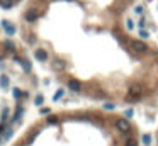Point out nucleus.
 Segmentation results:
<instances>
[{
    "label": "nucleus",
    "instance_id": "a211bd4d",
    "mask_svg": "<svg viewBox=\"0 0 158 146\" xmlns=\"http://www.w3.org/2000/svg\"><path fill=\"white\" fill-rule=\"evenodd\" d=\"M143 10H145V9L141 7V5H136V7H134V12H136L138 15H141V14H143Z\"/></svg>",
    "mask_w": 158,
    "mask_h": 146
},
{
    "label": "nucleus",
    "instance_id": "f257e3e1",
    "mask_svg": "<svg viewBox=\"0 0 158 146\" xmlns=\"http://www.w3.org/2000/svg\"><path fill=\"white\" fill-rule=\"evenodd\" d=\"M129 46H131V49L134 53H138V55H146L148 53V44L141 39H131Z\"/></svg>",
    "mask_w": 158,
    "mask_h": 146
},
{
    "label": "nucleus",
    "instance_id": "9b49d317",
    "mask_svg": "<svg viewBox=\"0 0 158 146\" xmlns=\"http://www.w3.org/2000/svg\"><path fill=\"white\" fill-rule=\"evenodd\" d=\"M124 146H138L136 138H128V139L124 141Z\"/></svg>",
    "mask_w": 158,
    "mask_h": 146
},
{
    "label": "nucleus",
    "instance_id": "dca6fc26",
    "mask_svg": "<svg viewBox=\"0 0 158 146\" xmlns=\"http://www.w3.org/2000/svg\"><path fill=\"white\" fill-rule=\"evenodd\" d=\"M143 143L148 146V144L151 143V136H150V134H145V136H143Z\"/></svg>",
    "mask_w": 158,
    "mask_h": 146
},
{
    "label": "nucleus",
    "instance_id": "393cba45",
    "mask_svg": "<svg viewBox=\"0 0 158 146\" xmlns=\"http://www.w3.org/2000/svg\"><path fill=\"white\" fill-rule=\"evenodd\" d=\"M126 116H128V117H131V116H133V110H131V109H129V110H126Z\"/></svg>",
    "mask_w": 158,
    "mask_h": 146
},
{
    "label": "nucleus",
    "instance_id": "39448f33",
    "mask_svg": "<svg viewBox=\"0 0 158 146\" xmlns=\"http://www.w3.org/2000/svg\"><path fill=\"white\" fill-rule=\"evenodd\" d=\"M2 27H4V31L7 33V36H14V34H15V26L12 24V22L2 21Z\"/></svg>",
    "mask_w": 158,
    "mask_h": 146
},
{
    "label": "nucleus",
    "instance_id": "423d86ee",
    "mask_svg": "<svg viewBox=\"0 0 158 146\" xmlns=\"http://www.w3.org/2000/svg\"><path fill=\"white\" fill-rule=\"evenodd\" d=\"M68 88L73 92H80L82 90V83L78 80H68Z\"/></svg>",
    "mask_w": 158,
    "mask_h": 146
},
{
    "label": "nucleus",
    "instance_id": "2eb2a0df",
    "mask_svg": "<svg viewBox=\"0 0 158 146\" xmlns=\"http://www.w3.org/2000/svg\"><path fill=\"white\" fill-rule=\"evenodd\" d=\"M4 46H5V48H7L9 51H14V44H12V43H10V41H5V43H4Z\"/></svg>",
    "mask_w": 158,
    "mask_h": 146
},
{
    "label": "nucleus",
    "instance_id": "ddd939ff",
    "mask_svg": "<svg viewBox=\"0 0 158 146\" xmlns=\"http://www.w3.org/2000/svg\"><path fill=\"white\" fill-rule=\"evenodd\" d=\"M126 27H128L129 31L134 29V22H133V19H128V21H126Z\"/></svg>",
    "mask_w": 158,
    "mask_h": 146
},
{
    "label": "nucleus",
    "instance_id": "7ed1b4c3",
    "mask_svg": "<svg viewBox=\"0 0 158 146\" xmlns=\"http://www.w3.org/2000/svg\"><path fill=\"white\" fill-rule=\"evenodd\" d=\"M39 17H41V10H39V9H36V7L26 10V14H24V19H26L27 22H36Z\"/></svg>",
    "mask_w": 158,
    "mask_h": 146
},
{
    "label": "nucleus",
    "instance_id": "1a4fd4ad",
    "mask_svg": "<svg viewBox=\"0 0 158 146\" xmlns=\"http://www.w3.org/2000/svg\"><path fill=\"white\" fill-rule=\"evenodd\" d=\"M14 5V0H0V7L4 9H10Z\"/></svg>",
    "mask_w": 158,
    "mask_h": 146
},
{
    "label": "nucleus",
    "instance_id": "f03ea898",
    "mask_svg": "<svg viewBox=\"0 0 158 146\" xmlns=\"http://www.w3.org/2000/svg\"><path fill=\"white\" fill-rule=\"evenodd\" d=\"M141 95H143V85L134 83V85H131V88H129V95L126 97V99H128L129 102H133V100H138Z\"/></svg>",
    "mask_w": 158,
    "mask_h": 146
},
{
    "label": "nucleus",
    "instance_id": "20e7f679",
    "mask_svg": "<svg viewBox=\"0 0 158 146\" xmlns=\"http://www.w3.org/2000/svg\"><path fill=\"white\" fill-rule=\"evenodd\" d=\"M116 128L121 133H129L131 131V122H129L128 119H124V117H121V119L116 121Z\"/></svg>",
    "mask_w": 158,
    "mask_h": 146
},
{
    "label": "nucleus",
    "instance_id": "5701e85b",
    "mask_svg": "<svg viewBox=\"0 0 158 146\" xmlns=\"http://www.w3.org/2000/svg\"><path fill=\"white\" fill-rule=\"evenodd\" d=\"M48 112H49L48 107H43V109H41V114H48Z\"/></svg>",
    "mask_w": 158,
    "mask_h": 146
},
{
    "label": "nucleus",
    "instance_id": "f3484780",
    "mask_svg": "<svg viewBox=\"0 0 158 146\" xmlns=\"http://www.w3.org/2000/svg\"><path fill=\"white\" fill-rule=\"evenodd\" d=\"M43 95H37L36 99H34V104H36V106H41V104H43Z\"/></svg>",
    "mask_w": 158,
    "mask_h": 146
},
{
    "label": "nucleus",
    "instance_id": "0eeeda50",
    "mask_svg": "<svg viewBox=\"0 0 158 146\" xmlns=\"http://www.w3.org/2000/svg\"><path fill=\"white\" fill-rule=\"evenodd\" d=\"M34 56H36L37 61H46V60H48V53L44 51V49H36Z\"/></svg>",
    "mask_w": 158,
    "mask_h": 146
},
{
    "label": "nucleus",
    "instance_id": "412c9836",
    "mask_svg": "<svg viewBox=\"0 0 158 146\" xmlns=\"http://www.w3.org/2000/svg\"><path fill=\"white\" fill-rule=\"evenodd\" d=\"M56 117H48V124H56Z\"/></svg>",
    "mask_w": 158,
    "mask_h": 146
},
{
    "label": "nucleus",
    "instance_id": "a878e982",
    "mask_svg": "<svg viewBox=\"0 0 158 146\" xmlns=\"http://www.w3.org/2000/svg\"><path fill=\"white\" fill-rule=\"evenodd\" d=\"M15 2H21V0H14V4H15Z\"/></svg>",
    "mask_w": 158,
    "mask_h": 146
},
{
    "label": "nucleus",
    "instance_id": "4be33fe9",
    "mask_svg": "<svg viewBox=\"0 0 158 146\" xmlns=\"http://www.w3.org/2000/svg\"><path fill=\"white\" fill-rule=\"evenodd\" d=\"M140 34H141V37H148V36H150L146 31H140Z\"/></svg>",
    "mask_w": 158,
    "mask_h": 146
},
{
    "label": "nucleus",
    "instance_id": "aec40b11",
    "mask_svg": "<svg viewBox=\"0 0 158 146\" xmlns=\"http://www.w3.org/2000/svg\"><path fill=\"white\" fill-rule=\"evenodd\" d=\"M21 94H22V92L19 90V88H14V97H15V99H19V97H21Z\"/></svg>",
    "mask_w": 158,
    "mask_h": 146
},
{
    "label": "nucleus",
    "instance_id": "9d476101",
    "mask_svg": "<svg viewBox=\"0 0 158 146\" xmlns=\"http://www.w3.org/2000/svg\"><path fill=\"white\" fill-rule=\"evenodd\" d=\"M0 87H2V88H7L9 87V78L5 77V75H2V77H0Z\"/></svg>",
    "mask_w": 158,
    "mask_h": 146
},
{
    "label": "nucleus",
    "instance_id": "b1692460",
    "mask_svg": "<svg viewBox=\"0 0 158 146\" xmlns=\"http://www.w3.org/2000/svg\"><path fill=\"white\" fill-rule=\"evenodd\" d=\"M26 141H27V143H33V141H34V134H33V136H29V138H27Z\"/></svg>",
    "mask_w": 158,
    "mask_h": 146
},
{
    "label": "nucleus",
    "instance_id": "6e6552de",
    "mask_svg": "<svg viewBox=\"0 0 158 146\" xmlns=\"http://www.w3.org/2000/svg\"><path fill=\"white\" fill-rule=\"evenodd\" d=\"M53 68L58 70V71H60V70H63V68H65V61H63V60H60V58H56L55 61H53Z\"/></svg>",
    "mask_w": 158,
    "mask_h": 146
},
{
    "label": "nucleus",
    "instance_id": "bb28decb",
    "mask_svg": "<svg viewBox=\"0 0 158 146\" xmlns=\"http://www.w3.org/2000/svg\"><path fill=\"white\" fill-rule=\"evenodd\" d=\"M148 2H150V0H148Z\"/></svg>",
    "mask_w": 158,
    "mask_h": 146
},
{
    "label": "nucleus",
    "instance_id": "6ab92c4d",
    "mask_svg": "<svg viewBox=\"0 0 158 146\" xmlns=\"http://www.w3.org/2000/svg\"><path fill=\"white\" fill-rule=\"evenodd\" d=\"M10 134H12V129H7V131L4 133V139H9V138H10Z\"/></svg>",
    "mask_w": 158,
    "mask_h": 146
},
{
    "label": "nucleus",
    "instance_id": "f8f14e48",
    "mask_svg": "<svg viewBox=\"0 0 158 146\" xmlns=\"http://www.w3.org/2000/svg\"><path fill=\"white\" fill-rule=\"evenodd\" d=\"M63 94H65V90H63V88H60V90H56V94H55V97H53V99L55 100H60L63 97Z\"/></svg>",
    "mask_w": 158,
    "mask_h": 146
},
{
    "label": "nucleus",
    "instance_id": "4468645a",
    "mask_svg": "<svg viewBox=\"0 0 158 146\" xmlns=\"http://www.w3.org/2000/svg\"><path fill=\"white\" fill-rule=\"evenodd\" d=\"M114 104H112V102H107V104H104V109H106V110H114Z\"/></svg>",
    "mask_w": 158,
    "mask_h": 146
}]
</instances>
